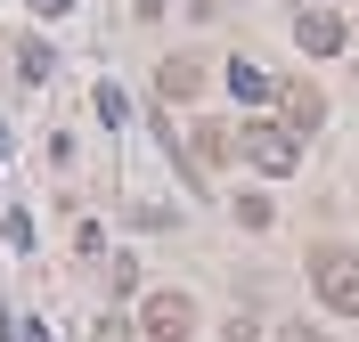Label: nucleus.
<instances>
[{"mask_svg": "<svg viewBox=\"0 0 359 342\" xmlns=\"http://www.w3.org/2000/svg\"><path fill=\"white\" fill-rule=\"evenodd\" d=\"M311 285H318V301H327L335 318H359V252L318 245V252H311Z\"/></svg>", "mask_w": 359, "mask_h": 342, "instance_id": "obj_1", "label": "nucleus"}, {"mask_svg": "<svg viewBox=\"0 0 359 342\" xmlns=\"http://www.w3.org/2000/svg\"><path fill=\"white\" fill-rule=\"evenodd\" d=\"M237 155H245L253 171H269V180H286L294 163H302V131H286V122H245V131H237Z\"/></svg>", "mask_w": 359, "mask_h": 342, "instance_id": "obj_2", "label": "nucleus"}, {"mask_svg": "<svg viewBox=\"0 0 359 342\" xmlns=\"http://www.w3.org/2000/svg\"><path fill=\"white\" fill-rule=\"evenodd\" d=\"M139 334H147V342H188V334H196V301L172 294V285H156V294L139 301Z\"/></svg>", "mask_w": 359, "mask_h": 342, "instance_id": "obj_3", "label": "nucleus"}, {"mask_svg": "<svg viewBox=\"0 0 359 342\" xmlns=\"http://www.w3.org/2000/svg\"><path fill=\"white\" fill-rule=\"evenodd\" d=\"M278 122H286V131H302V138H311L318 122H327V98H318L311 82H278Z\"/></svg>", "mask_w": 359, "mask_h": 342, "instance_id": "obj_4", "label": "nucleus"}, {"mask_svg": "<svg viewBox=\"0 0 359 342\" xmlns=\"http://www.w3.org/2000/svg\"><path fill=\"white\" fill-rule=\"evenodd\" d=\"M196 90H204V57H163L156 66V98L163 106H188Z\"/></svg>", "mask_w": 359, "mask_h": 342, "instance_id": "obj_5", "label": "nucleus"}, {"mask_svg": "<svg viewBox=\"0 0 359 342\" xmlns=\"http://www.w3.org/2000/svg\"><path fill=\"white\" fill-rule=\"evenodd\" d=\"M294 41L311 49V57H335L343 49V17L335 8H302V17H294Z\"/></svg>", "mask_w": 359, "mask_h": 342, "instance_id": "obj_6", "label": "nucleus"}, {"mask_svg": "<svg viewBox=\"0 0 359 342\" xmlns=\"http://www.w3.org/2000/svg\"><path fill=\"white\" fill-rule=\"evenodd\" d=\"M229 98H237V106H269V98H278V82H269L253 57H229Z\"/></svg>", "mask_w": 359, "mask_h": 342, "instance_id": "obj_7", "label": "nucleus"}, {"mask_svg": "<svg viewBox=\"0 0 359 342\" xmlns=\"http://www.w3.org/2000/svg\"><path fill=\"white\" fill-rule=\"evenodd\" d=\"M229 155H237L229 122H196V163H229Z\"/></svg>", "mask_w": 359, "mask_h": 342, "instance_id": "obj_8", "label": "nucleus"}, {"mask_svg": "<svg viewBox=\"0 0 359 342\" xmlns=\"http://www.w3.org/2000/svg\"><path fill=\"white\" fill-rule=\"evenodd\" d=\"M237 228H278V212H269V196H237Z\"/></svg>", "mask_w": 359, "mask_h": 342, "instance_id": "obj_9", "label": "nucleus"}, {"mask_svg": "<svg viewBox=\"0 0 359 342\" xmlns=\"http://www.w3.org/2000/svg\"><path fill=\"white\" fill-rule=\"evenodd\" d=\"M0 228H8V245L33 252V212H0Z\"/></svg>", "mask_w": 359, "mask_h": 342, "instance_id": "obj_10", "label": "nucleus"}, {"mask_svg": "<svg viewBox=\"0 0 359 342\" xmlns=\"http://www.w3.org/2000/svg\"><path fill=\"white\" fill-rule=\"evenodd\" d=\"M278 342H327V334H311V326H286V334H278Z\"/></svg>", "mask_w": 359, "mask_h": 342, "instance_id": "obj_11", "label": "nucleus"}, {"mask_svg": "<svg viewBox=\"0 0 359 342\" xmlns=\"http://www.w3.org/2000/svg\"><path fill=\"white\" fill-rule=\"evenodd\" d=\"M33 8H41V17H66V8H74V0H33Z\"/></svg>", "mask_w": 359, "mask_h": 342, "instance_id": "obj_12", "label": "nucleus"}]
</instances>
